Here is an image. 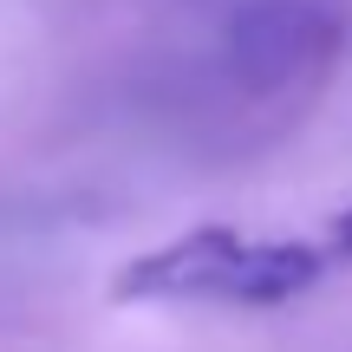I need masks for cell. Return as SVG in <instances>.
<instances>
[{
    "label": "cell",
    "mask_w": 352,
    "mask_h": 352,
    "mask_svg": "<svg viewBox=\"0 0 352 352\" xmlns=\"http://www.w3.org/2000/svg\"><path fill=\"white\" fill-rule=\"evenodd\" d=\"M327 267H333L327 241L202 222L131 254L111 274V300L118 307H287L314 294Z\"/></svg>",
    "instance_id": "1"
},
{
    "label": "cell",
    "mask_w": 352,
    "mask_h": 352,
    "mask_svg": "<svg viewBox=\"0 0 352 352\" xmlns=\"http://www.w3.org/2000/svg\"><path fill=\"white\" fill-rule=\"evenodd\" d=\"M340 59V20L320 0H248L222 26V72L241 91L314 85Z\"/></svg>",
    "instance_id": "2"
},
{
    "label": "cell",
    "mask_w": 352,
    "mask_h": 352,
    "mask_svg": "<svg viewBox=\"0 0 352 352\" xmlns=\"http://www.w3.org/2000/svg\"><path fill=\"white\" fill-rule=\"evenodd\" d=\"M327 254H333V261H352V209L333 215V228H327Z\"/></svg>",
    "instance_id": "3"
}]
</instances>
